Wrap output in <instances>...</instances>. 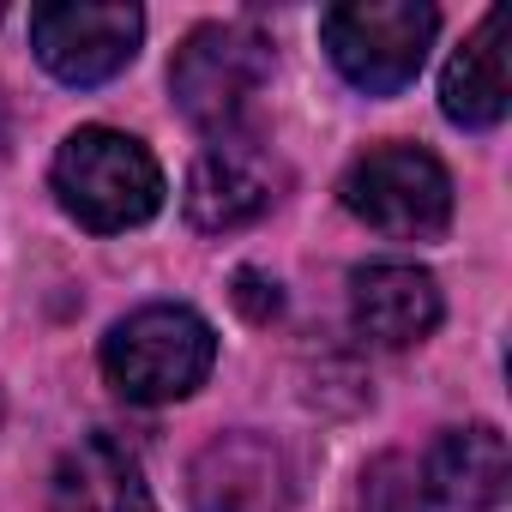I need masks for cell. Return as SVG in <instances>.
<instances>
[{"instance_id":"10","label":"cell","mask_w":512,"mask_h":512,"mask_svg":"<svg viewBox=\"0 0 512 512\" xmlns=\"http://www.w3.org/2000/svg\"><path fill=\"white\" fill-rule=\"evenodd\" d=\"M49 512H157L139 458L115 434H85L49 476Z\"/></svg>"},{"instance_id":"7","label":"cell","mask_w":512,"mask_h":512,"mask_svg":"<svg viewBox=\"0 0 512 512\" xmlns=\"http://www.w3.org/2000/svg\"><path fill=\"white\" fill-rule=\"evenodd\" d=\"M187 223L205 229V235H229V229H247L260 223L272 205H278V163L253 145V139H211L199 151V163L187 169Z\"/></svg>"},{"instance_id":"9","label":"cell","mask_w":512,"mask_h":512,"mask_svg":"<svg viewBox=\"0 0 512 512\" xmlns=\"http://www.w3.org/2000/svg\"><path fill=\"white\" fill-rule=\"evenodd\" d=\"M350 314H356V332L368 344L404 350V344H422L440 326V284L422 266L374 260V266L350 272Z\"/></svg>"},{"instance_id":"11","label":"cell","mask_w":512,"mask_h":512,"mask_svg":"<svg viewBox=\"0 0 512 512\" xmlns=\"http://www.w3.org/2000/svg\"><path fill=\"white\" fill-rule=\"evenodd\" d=\"M422 482L440 506L452 512H494L506 500V482H512V458H506V434L488 428V422H470V428H446L422 464Z\"/></svg>"},{"instance_id":"14","label":"cell","mask_w":512,"mask_h":512,"mask_svg":"<svg viewBox=\"0 0 512 512\" xmlns=\"http://www.w3.org/2000/svg\"><path fill=\"white\" fill-rule=\"evenodd\" d=\"M235 302L247 308V320H272L284 302H278V284H266L260 272H235Z\"/></svg>"},{"instance_id":"3","label":"cell","mask_w":512,"mask_h":512,"mask_svg":"<svg viewBox=\"0 0 512 512\" xmlns=\"http://www.w3.org/2000/svg\"><path fill=\"white\" fill-rule=\"evenodd\" d=\"M266 79H272V49L247 25H199L169 61L175 109L211 139L241 133V121L253 115V97L266 91Z\"/></svg>"},{"instance_id":"1","label":"cell","mask_w":512,"mask_h":512,"mask_svg":"<svg viewBox=\"0 0 512 512\" xmlns=\"http://www.w3.org/2000/svg\"><path fill=\"white\" fill-rule=\"evenodd\" d=\"M55 193L67 217H79L97 235H115V229H139L145 217H157L163 169L133 133L79 127L55 157Z\"/></svg>"},{"instance_id":"13","label":"cell","mask_w":512,"mask_h":512,"mask_svg":"<svg viewBox=\"0 0 512 512\" xmlns=\"http://www.w3.org/2000/svg\"><path fill=\"white\" fill-rule=\"evenodd\" d=\"M368 512H422V494H428V482H422V464H410V458H380L374 470H368Z\"/></svg>"},{"instance_id":"5","label":"cell","mask_w":512,"mask_h":512,"mask_svg":"<svg viewBox=\"0 0 512 512\" xmlns=\"http://www.w3.org/2000/svg\"><path fill=\"white\" fill-rule=\"evenodd\" d=\"M344 211L380 235L428 241L452 223V175L440 169V157H428L416 145H380L350 163Z\"/></svg>"},{"instance_id":"12","label":"cell","mask_w":512,"mask_h":512,"mask_svg":"<svg viewBox=\"0 0 512 512\" xmlns=\"http://www.w3.org/2000/svg\"><path fill=\"white\" fill-rule=\"evenodd\" d=\"M440 109H446V121L470 127V133H488L506 121V13L500 7L482 13V25L446 61Z\"/></svg>"},{"instance_id":"4","label":"cell","mask_w":512,"mask_h":512,"mask_svg":"<svg viewBox=\"0 0 512 512\" xmlns=\"http://www.w3.org/2000/svg\"><path fill=\"white\" fill-rule=\"evenodd\" d=\"M434 31H440V13L428 0H350V7H332L320 19V37L338 73L368 97L404 91L428 61Z\"/></svg>"},{"instance_id":"8","label":"cell","mask_w":512,"mask_h":512,"mask_svg":"<svg viewBox=\"0 0 512 512\" xmlns=\"http://www.w3.org/2000/svg\"><path fill=\"white\" fill-rule=\"evenodd\" d=\"M296 500V470L272 434H217L193 458V506L199 512H284Z\"/></svg>"},{"instance_id":"6","label":"cell","mask_w":512,"mask_h":512,"mask_svg":"<svg viewBox=\"0 0 512 512\" xmlns=\"http://www.w3.org/2000/svg\"><path fill=\"white\" fill-rule=\"evenodd\" d=\"M145 37L139 7H91V0H61V7L31 13V49L61 85H103L115 79Z\"/></svg>"},{"instance_id":"2","label":"cell","mask_w":512,"mask_h":512,"mask_svg":"<svg viewBox=\"0 0 512 512\" xmlns=\"http://www.w3.org/2000/svg\"><path fill=\"white\" fill-rule=\"evenodd\" d=\"M211 362H217V332L181 302H151L103 338V374L133 404H175L199 392Z\"/></svg>"}]
</instances>
